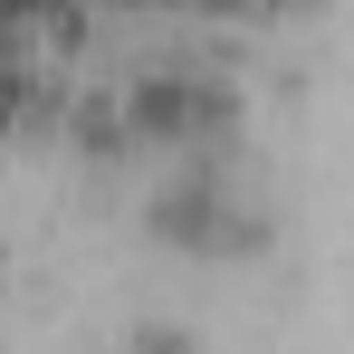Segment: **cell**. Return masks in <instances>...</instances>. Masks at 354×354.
Here are the masks:
<instances>
[{"instance_id": "6da1fadb", "label": "cell", "mask_w": 354, "mask_h": 354, "mask_svg": "<svg viewBox=\"0 0 354 354\" xmlns=\"http://www.w3.org/2000/svg\"><path fill=\"white\" fill-rule=\"evenodd\" d=\"M124 124H134V144H230L239 86L201 77V67H153V77L124 86Z\"/></svg>"}, {"instance_id": "7a4b0ae2", "label": "cell", "mask_w": 354, "mask_h": 354, "mask_svg": "<svg viewBox=\"0 0 354 354\" xmlns=\"http://www.w3.org/2000/svg\"><path fill=\"white\" fill-rule=\"evenodd\" d=\"M67 144H77L86 163H124V153H134L124 96H77V106H67Z\"/></svg>"}]
</instances>
